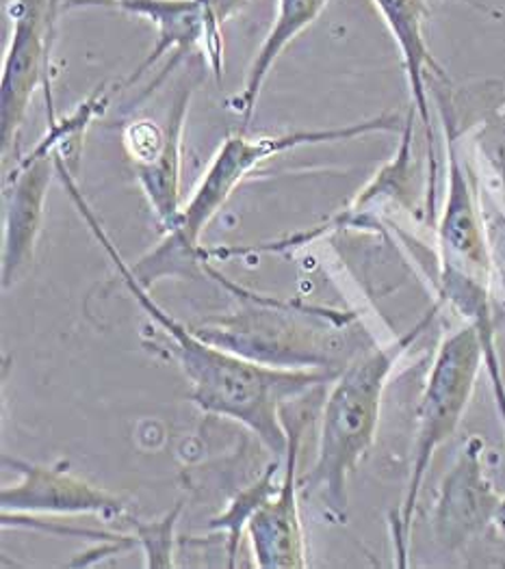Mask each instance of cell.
I'll list each match as a JSON object with an SVG mask.
<instances>
[{
    "label": "cell",
    "mask_w": 505,
    "mask_h": 569,
    "mask_svg": "<svg viewBox=\"0 0 505 569\" xmlns=\"http://www.w3.org/2000/svg\"><path fill=\"white\" fill-rule=\"evenodd\" d=\"M70 178H75V173L61 176L72 202L77 203L93 237L111 256L128 292L137 299L150 321H155L168 336L171 353L191 383V401L205 413L241 422L276 457L287 455L289 429L285 422V406L291 399L304 397L313 388L335 379L337 370L278 368L254 362L207 340L196 329L178 323L150 297V288L137 280L132 267L118 253L116 244L105 234L96 214L85 202L77 180Z\"/></svg>",
    "instance_id": "obj_1"
},
{
    "label": "cell",
    "mask_w": 505,
    "mask_h": 569,
    "mask_svg": "<svg viewBox=\"0 0 505 569\" xmlns=\"http://www.w3.org/2000/svg\"><path fill=\"white\" fill-rule=\"evenodd\" d=\"M440 301L395 342L372 347L356 356L340 370L326 399L317 457L308 475L299 477V493L317 498L338 522L345 520L347 511V481L376 442L386 381L402 356L436 319Z\"/></svg>",
    "instance_id": "obj_2"
},
{
    "label": "cell",
    "mask_w": 505,
    "mask_h": 569,
    "mask_svg": "<svg viewBox=\"0 0 505 569\" xmlns=\"http://www.w3.org/2000/svg\"><path fill=\"white\" fill-rule=\"evenodd\" d=\"M397 128L399 120L395 116H379L367 122L349 123L328 130H297L258 137H246V132L241 130L237 134H230L212 157L211 164L207 167L189 202L182 206L178 226L166 234V241L150 256L132 264L135 276L141 284L150 288L148 280L155 282L159 276L176 273L180 267L187 269L202 262V256L207 253L200 247V237L205 234L212 217L226 206L256 167L304 146L349 141L372 132H393Z\"/></svg>",
    "instance_id": "obj_3"
},
{
    "label": "cell",
    "mask_w": 505,
    "mask_h": 569,
    "mask_svg": "<svg viewBox=\"0 0 505 569\" xmlns=\"http://www.w3.org/2000/svg\"><path fill=\"white\" fill-rule=\"evenodd\" d=\"M482 362H486L484 340L479 329L473 323L447 336L436 351L417 413V438L413 450L410 479L395 520L393 537L399 568L408 566L410 529L427 468L434 452L456 433L464 411L471 403Z\"/></svg>",
    "instance_id": "obj_4"
},
{
    "label": "cell",
    "mask_w": 505,
    "mask_h": 569,
    "mask_svg": "<svg viewBox=\"0 0 505 569\" xmlns=\"http://www.w3.org/2000/svg\"><path fill=\"white\" fill-rule=\"evenodd\" d=\"M241 312L196 329L200 336L248 360L278 368H321L337 370L335 331L347 323L345 315L328 310L294 308L291 303L246 295Z\"/></svg>",
    "instance_id": "obj_5"
},
{
    "label": "cell",
    "mask_w": 505,
    "mask_h": 569,
    "mask_svg": "<svg viewBox=\"0 0 505 569\" xmlns=\"http://www.w3.org/2000/svg\"><path fill=\"white\" fill-rule=\"evenodd\" d=\"M66 0H9L11 38L0 81V146L2 154L16 143L29 104L43 87L48 116L55 113L50 89V52L59 4Z\"/></svg>",
    "instance_id": "obj_6"
},
{
    "label": "cell",
    "mask_w": 505,
    "mask_h": 569,
    "mask_svg": "<svg viewBox=\"0 0 505 569\" xmlns=\"http://www.w3.org/2000/svg\"><path fill=\"white\" fill-rule=\"evenodd\" d=\"M57 173V132L48 126L38 146L4 178L2 286L16 284L31 267L42 232L48 187Z\"/></svg>",
    "instance_id": "obj_7"
},
{
    "label": "cell",
    "mask_w": 505,
    "mask_h": 569,
    "mask_svg": "<svg viewBox=\"0 0 505 569\" xmlns=\"http://www.w3.org/2000/svg\"><path fill=\"white\" fill-rule=\"evenodd\" d=\"M20 481L0 491L2 513L16 516H93L107 525L132 522L127 505L107 489L96 488L61 468L22 459H2Z\"/></svg>",
    "instance_id": "obj_8"
},
{
    "label": "cell",
    "mask_w": 505,
    "mask_h": 569,
    "mask_svg": "<svg viewBox=\"0 0 505 569\" xmlns=\"http://www.w3.org/2000/svg\"><path fill=\"white\" fill-rule=\"evenodd\" d=\"M113 9L148 20L157 31L155 48L128 77V84L139 81L159 59L171 54L169 68H174L196 48L207 57L217 82L224 79V24L217 20L211 0H130Z\"/></svg>",
    "instance_id": "obj_9"
},
{
    "label": "cell",
    "mask_w": 505,
    "mask_h": 569,
    "mask_svg": "<svg viewBox=\"0 0 505 569\" xmlns=\"http://www.w3.org/2000/svg\"><path fill=\"white\" fill-rule=\"evenodd\" d=\"M289 450L287 468L276 489L254 513L248 535L253 541L254 563L260 569L308 568V543L299 513V477L297 455L301 429L287 425Z\"/></svg>",
    "instance_id": "obj_10"
},
{
    "label": "cell",
    "mask_w": 505,
    "mask_h": 569,
    "mask_svg": "<svg viewBox=\"0 0 505 569\" xmlns=\"http://www.w3.org/2000/svg\"><path fill=\"white\" fill-rule=\"evenodd\" d=\"M440 280L491 282V251L473 189L449 139V189L438 226Z\"/></svg>",
    "instance_id": "obj_11"
},
{
    "label": "cell",
    "mask_w": 505,
    "mask_h": 569,
    "mask_svg": "<svg viewBox=\"0 0 505 569\" xmlns=\"http://www.w3.org/2000/svg\"><path fill=\"white\" fill-rule=\"evenodd\" d=\"M482 448V440L473 438L443 483L434 522L438 541L447 548L463 546L475 532L493 525L502 500L484 477Z\"/></svg>",
    "instance_id": "obj_12"
},
{
    "label": "cell",
    "mask_w": 505,
    "mask_h": 569,
    "mask_svg": "<svg viewBox=\"0 0 505 569\" xmlns=\"http://www.w3.org/2000/svg\"><path fill=\"white\" fill-rule=\"evenodd\" d=\"M378 7L390 36L397 41L404 59V70L410 84V93L415 100V109L425 126L429 146H432V120H429V104H427V89L425 77L434 72L436 77H445L436 59L432 57L427 41H425V20L429 16L427 0H374Z\"/></svg>",
    "instance_id": "obj_13"
},
{
    "label": "cell",
    "mask_w": 505,
    "mask_h": 569,
    "mask_svg": "<svg viewBox=\"0 0 505 569\" xmlns=\"http://www.w3.org/2000/svg\"><path fill=\"white\" fill-rule=\"evenodd\" d=\"M191 89H182L174 102V109L168 116L169 137L166 150L161 157L150 164L135 167L139 187L150 203L157 223L168 234L182 214L180 200V169H182V130L189 111Z\"/></svg>",
    "instance_id": "obj_14"
},
{
    "label": "cell",
    "mask_w": 505,
    "mask_h": 569,
    "mask_svg": "<svg viewBox=\"0 0 505 569\" xmlns=\"http://www.w3.org/2000/svg\"><path fill=\"white\" fill-rule=\"evenodd\" d=\"M328 2L330 0H278L276 20L263 41L260 50L254 57L244 91L230 100L232 111L239 113L244 120V130L250 126L263 84L267 82V77L274 70L278 57L285 52L289 43H294L299 33H304L321 16Z\"/></svg>",
    "instance_id": "obj_15"
},
{
    "label": "cell",
    "mask_w": 505,
    "mask_h": 569,
    "mask_svg": "<svg viewBox=\"0 0 505 569\" xmlns=\"http://www.w3.org/2000/svg\"><path fill=\"white\" fill-rule=\"evenodd\" d=\"M278 468L280 463H269L265 468V472L256 479V483L250 488L239 491L228 509L224 513H219L217 518H212L207 529L212 532H226V555H228V568H235L237 566V552H239V546H241V535L244 530L248 529L250 520H253L254 513L258 511V507L280 488L274 483L276 475H278Z\"/></svg>",
    "instance_id": "obj_16"
},
{
    "label": "cell",
    "mask_w": 505,
    "mask_h": 569,
    "mask_svg": "<svg viewBox=\"0 0 505 569\" xmlns=\"http://www.w3.org/2000/svg\"><path fill=\"white\" fill-rule=\"evenodd\" d=\"M182 502H176V507L169 511L166 518L157 520V522H139L132 520V529L137 543L143 548L146 555V568L164 569L174 568V530H176V520L180 516Z\"/></svg>",
    "instance_id": "obj_17"
},
{
    "label": "cell",
    "mask_w": 505,
    "mask_h": 569,
    "mask_svg": "<svg viewBox=\"0 0 505 569\" xmlns=\"http://www.w3.org/2000/svg\"><path fill=\"white\" fill-rule=\"evenodd\" d=\"M248 2L250 0H211V7L217 20L224 24L228 18L239 13Z\"/></svg>",
    "instance_id": "obj_18"
},
{
    "label": "cell",
    "mask_w": 505,
    "mask_h": 569,
    "mask_svg": "<svg viewBox=\"0 0 505 569\" xmlns=\"http://www.w3.org/2000/svg\"><path fill=\"white\" fill-rule=\"evenodd\" d=\"M122 2H130V0H66L63 4H66V9H70V7H109V9H113Z\"/></svg>",
    "instance_id": "obj_19"
},
{
    "label": "cell",
    "mask_w": 505,
    "mask_h": 569,
    "mask_svg": "<svg viewBox=\"0 0 505 569\" xmlns=\"http://www.w3.org/2000/svg\"><path fill=\"white\" fill-rule=\"evenodd\" d=\"M493 527L497 529V532L505 537V496L499 500V505H497V511H495V516H493Z\"/></svg>",
    "instance_id": "obj_20"
}]
</instances>
